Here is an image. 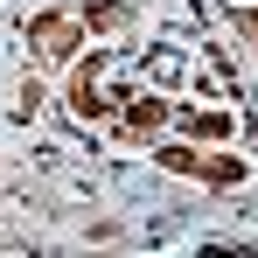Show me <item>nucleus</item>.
Masks as SVG:
<instances>
[{
    "mask_svg": "<svg viewBox=\"0 0 258 258\" xmlns=\"http://www.w3.org/2000/svg\"><path fill=\"white\" fill-rule=\"evenodd\" d=\"M42 49L63 56V49H70V21H42Z\"/></svg>",
    "mask_w": 258,
    "mask_h": 258,
    "instance_id": "obj_1",
    "label": "nucleus"
}]
</instances>
